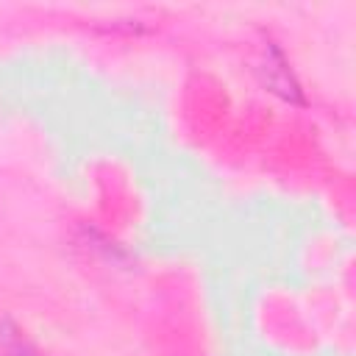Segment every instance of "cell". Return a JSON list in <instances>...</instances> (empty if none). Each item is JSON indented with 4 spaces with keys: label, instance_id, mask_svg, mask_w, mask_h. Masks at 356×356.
I'll return each instance as SVG.
<instances>
[{
    "label": "cell",
    "instance_id": "6da1fadb",
    "mask_svg": "<svg viewBox=\"0 0 356 356\" xmlns=\"http://www.w3.org/2000/svg\"><path fill=\"white\" fill-rule=\"evenodd\" d=\"M261 72H264V83H267L275 95H281L284 100H292V103H303L300 83L295 81V75H292V70H289L284 53H281L275 44H267Z\"/></svg>",
    "mask_w": 356,
    "mask_h": 356
},
{
    "label": "cell",
    "instance_id": "7a4b0ae2",
    "mask_svg": "<svg viewBox=\"0 0 356 356\" xmlns=\"http://www.w3.org/2000/svg\"><path fill=\"white\" fill-rule=\"evenodd\" d=\"M0 356H44V353L33 342H28L17 325L0 323Z\"/></svg>",
    "mask_w": 356,
    "mask_h": 356
}]
</instances>
